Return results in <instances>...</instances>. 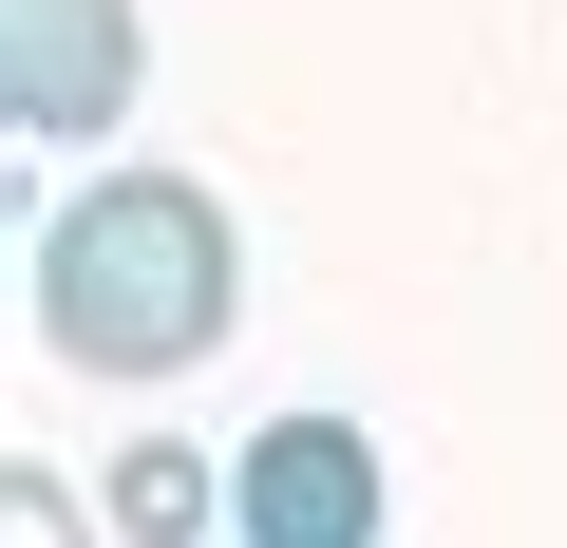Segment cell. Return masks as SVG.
I'll return each instance as SVG.
<instances>
[{"label":"cell","mask_w":567,"mask_h":548,"mask_svg":"<svg viewBox=\"0 0 567 548\" xmlns=\"http://www.w3.org/2000/svg\"><path fill=\"white\" fill-rule=\"evenodd\" d=\"M379 435L360 416H265L246 435V473H227V529L246 548H379Z\"/></svg>","instance_id":"obj_2"},{"label":"cell","mask_w":567,"mask_h":548,"mask_svg":"<svg viewBox=\"0 0 567 548\" xmlns=\"http://www.w3.org/2000/svg\"><path fill=\"white\" fill-rule=\"evenodd\" d=\"M114 529H133V548H189V529H227V473L152 435V454H114Z\"/></svg>","instance_id":"obj_4"},{"label":"cell","mask_w":567,"mask_h":548,"mask_svg":"<svg viewBox=\"0 0 567 548\" xmlns=\"http://www.w3.org/2000/svg\"><path fill=\"white\" fill-rule=\"evenodd\" d=\"M227 303H246L227 189H189V170L58 189V227H39V360H76V379H189L227 341Z\"/></svg>","instance_id":"obj_1"},{"label":"cell","mask_w":567,"mask_h":548,"mask_svg":"<svg viewBox=\"0 0 567 548\" xmlns=\"http://www.w3.org/2000/svg\"><path fill=\"white\" fill-rule=\"evenodd\" d=\"M0 114H20L39 152H76V133H114V95H133V0H0Z\"/></svg>","instance_id":"obj_3"},{"label":"cell","mask_w":567,"mask_h":548,"mask_svg":"<svg viewBox=\"0 0 567 548\" xmlns=\"http://www.w3.org/2000/svg\"><path fill=\"white\" fill-rule=\"evenodd\" d=\"M0 529H20V548H76V510H58V473H39V454L0 473Z\"/></svg>","instance_id":"obj_5"}]
</instances>
